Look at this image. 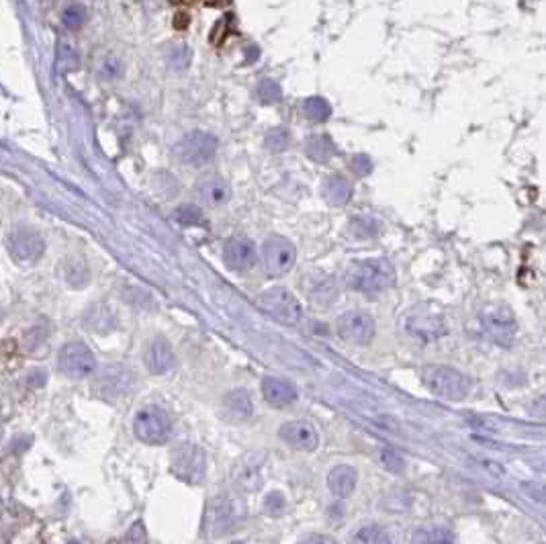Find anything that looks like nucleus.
I'll return each instance as SVG.
<instances>
[{
	"label": "nucleus",
	"mask_w": 546,
	"mask_h": 544,
	"mask_svg": "<svg viewBox=\"0 0 546 544\" xmlns=\"http://www.w3.org/2000/svg\"><path fill=\"white\" fill-rule=\"evenodd\" d=\"M344 279L352 291L368 297H377L378 293L393 287L395 268L385 258H366V260H356L350 264Z\"/></svg>",
	"instance_id": "1"
},
{
	"label": "nucleus",
	"mask_w": 546,
	"mask_h": 544,
	"mask_svg": "<svg viewBox=\"0 0 546 544\" xmlns=\"http://www.w3.org/2000/svg\"><path fill=\"white\" fill-rule=\"evenodd\" d=\"M245 507L238 497H231L227 493L217 495L209 502L207 514H205V532L211 538H221L236 530L244 522Z\"/></svg>",
	"instance_id": "2"
},
{
	"label": "nucleus",
	"mask_w": 546,
	"mask_h": 544,
	"mask_svg": "<svg viewBox=\"0 0 546 544\" xmlns=\"http://www.w3.org/2000/svg\"><path fill=\"white\" fill-rule=\"evenodd\" d=\"M424 383L430 393L440 399H446V401H463L469 397L472 389L469 376L452 366H444V364L428 366L424 371Z\"/></svg>",
	"instance_id": "3"
},
{
	"label": "nucleus",
	"mask_w": 546,
	"mask_h": 544,
	"mask_svg": "<svg viewBox=\"0 0 546 544\" xmlns=\"http://www.w3.org/2000/svg\"><path fill=\"white\" fill-rule=\"evenodd\" d=\"M133 432L141 442L158 446V444H164L170 440L172 422L164 410L150 405V407H144L141 412H137L133 419Z\"/></svg>",
	"instance_id": "4"
},
{
	"label": "nucleus",
	"mask_w": 546,
	"mask_h": 544,
	"mask_svg": "<svg viewBox=\"0 0 546 544\" xmlns=\"http://www.w3.org/2000/svg\"><path fill=\"white\" fill-rule=\"evenodd\" d=\"M336 332L344 342L356 344V346H368L375 334H377V323L371 313L362 309H352L339 316L336 321Z\"/></svg>",
	"instance_id": "5"
},
{
	"label": "nucleus",
	"mask_w": 546,
	"mask_h": 544,
	"mask_svg": "<svg viewBox=\"0 0 546 544\" xmlns=\"http://www.w3.org/2000/svg\"><path fill=\"white\" fill-rule=\"evenodd\" d=\"M207 458L201 446L182 444L172 452V473L185 483H201L205 479Z\"/></svg>",
	"instance_id": "6"
},
{
	"label": "nucleus",
	"mask_w": 546,
	"mask_h": 544,
	"mask_svg": "<svg viewBox=\"0 0 546 544\" xmlns=\"http://www.w3.org/2000/svg\"><path fill=\"white\" fill-rule=\"evenodd\" d=\"M260 305L274 319L286 325H297L301 321L303 309L297 297L283 287H274L260 295Z\"/></svg>",
	"instance_id": "7"
},
{
	"label": "nucleus",
	"mask_w": 546,
	"mask_h": 544,
	"mask_svg": "<svg viewBox=\"0 0 546 544\" xmlns=\"http://www.w3.org/2000/svg\"><path fill=\"white\" fill-rule=\"evenodd\" d=\"M217 150V139L205 132H190L187 133L174 148V154L180 162L189 166H201L213 158Z\"/></svg>",
	"instance_id": "8"
},
{
	"label": "nucleus",
	"mask_w": 546,
	"mask_h": 544,
	"mask_svg": "<svg viewBox=\"0 0 546 544\" xmlns=\"http://www.w3.org/2000/svg\"><path fill=\"white\" fill-rule=\"evenodd\" d=\"M59 371L70 378H84L96 371V358L88 346L80 342H70L59 350L57 357Z\"/></svg>",
	"instance_id": "9"
},
{
	"label": "nucleus",
	"mask_w": 546,
	"mask_h": 544,
	"mask_svg": "<svg viewBox=\"0 0 546 544\" xmlns=\"http://www.w3.org/2000/svg\"><path fill=\"white\" fill-rule=\"evenodd\" d=\"M297 260V250L284 238H268L262 245V262L264 270L270 277H281L284 272H289L293 268V264Z\"/></svg>",
	"instance_id": "10"
},
{
	"label": "nucleus",
	"mask_w": 546,
	"mask_h": 544,
	"mask_svg": "<svg viewBox=\"0 0 546 544\" xmlns=\"http://www.w3.org/2000/svg\"><path fill=\"white\" fill-rule=\"evenodd\" d=\"M6 248H8V254L15 262L31 264L37 262L41 258L45 244H43L37 231L27 229V227H17V229L11 231Z\"/></svg>",
	"instance_id": "11"
},
{
	"label": "nucleus",
	"mask_w": 546,
	"mask_h": 544,
	"mask_svg": "<svg viewBox=\"0 0 546 544\" xmlns=\"http://www.w3.org/2000/svg\"><path fill=\"white\" fill-rule=\"evenodd\" d=\"M133 385V373L129 369L121 366V364H113L103 369L96 375L95 383H93V391L103 399H119L123 395L129 393Z\"/></svg>",
	"instance_id": "12"
},
{
	"label": "nucleus",
	"mask_w": 546,
	"mask_h": 544,
	"mask_svg": "<svg viewBox=\"0 0 546 544\" xmlns=\"http://www.w3.org/2000/svg\"><path fill=\"white\" fill-rule=\"evenodd\" d=\"M281 440L286 442L291 448L303 452H313L320 446V434L315 426L307 419H293L281 426L279 430Z\"/></svg>",
	"instance_id": "13"
},
{
	"label": "nucleus",
	"mask_w": 546,
	"mask_h": 544,
	"mask_svg": "<svg viewBox=\"0 0 546 544\" xmlns=\"http://www.w3.org/2000/svg\"><path fill=\"white\" fill-rule=\"evenodd\" d=\"M223 258H226V264L231 270H238V272L250 270L256 264V245L252 240L242 238V236L231 238L226 244Z\"/></svg>",
	"instance_id": "14"
},
{
	"label": "nucleus",
	"mask_w": 546,
	"mask_h": 544,
	"mask_svg": "<svg viewBox=\"0 0 546 544\" xmlns=\"http://www.w3.org/2000/svg\"><path fill=\"white\" fill-rule=\"evenodd\" d=\"M485 325L493 340L501 346H509L516 336V319L509 307H493L485 311Z\"/></svg>",
	"instance_id": "15"
},
{
	"label": "nucleus",
	"mask_w": 546,
	"mask_h": 544,
	"mask_svg": "<svg viewBox=\"0 0 546 544\" xmlns=\"http://www.w3.org/2000/svg\"><path fill=\"white\" fill-rule=\"evenodd\" d=\"M262 395L272 407H286L297 401V387L286 378L266 376L262 381Z\"/></svg>",
	"instance_id": "16"
},
{
	"label": "nucleus",
	"mask_w": 546,
	"mask_h": 544,
	"mask_svg": "<svg viewBox=\"0 0 546 544\" xmlns=\"http://www.w3.org/2000/svg\"><path fill=\"white\" fill-rule=\"evenodd\" d=\"M356 483L358 473L350 465H338V467H334V469L330 470V475H327V487L339 499L350 497L354 493V489H356Z\"/></svg>",
	"instance_id": "17"
},
{
	"label": "nucleus",
	"mask_w": 546,
	"mask_h": 544,
	"mask_svg": "<svg viewBox=\"0 0 546 544\" xmlns=\"http://www.w3.org/2000/svg\"><path fill=\"white\" fill-rule=\"evenodd\" d=\"M176 358L166 340H153L146 352V366L153 375H164L174 366Z\"/></svg>",
	"instance_id": "18"
},
{
	"label": "nucleus",
	"mask_w": 546,
	"mask_h": 544,
	"mask_svg": "<svg viewBox=\"0 0 546 544\" xmlns=\"http://www.w3.org/2000/svg\"><path fill=\"white\" fill-rule=\"evenodd\" d=\"M197 192L201 197V201L209 207H219L229 201L231 197V188L227 185L226 180L221 176H205L199 187H197Z\"/></svg>",
	"instance_id": "19"
},
{
	"label": "nucleus",
	"mask_w": 546,
	"mask_h": 544,
	"mask_svg": "<svg viewBox=\"0 0 546 544\" xmlns=\"http://www.w3.org/2000/svg\"><path fill=\"white\" fill-rule=\"evenodd\" d=\"M223 413H226L227 419L231 422H245L252 417L254 413V403H252V397L244 389H238V391H231L229 395H226L223 399Z\"/></svg>",
	"instance_id": "20"
},
{
	"label": "nucleus",
	"mask_w": 546,
	"mask_h": 544,
	"mask_svg": "<svg viewBox=\"0 0 546 544\" xmlns=\"http://www.w3.org/2000/svg\"><path fill=\"white\" fill-rule=\"evenodd\" d=\"M321 192H323V199H325L330 205L342 207L346 205V203L350 201V197H352V185H350V180H348L346 176H342V174H332V176L325 178Z\"/></svg>",
	"instance_id": "21"
},
{
	"label": "nucleus",
	"mask_w": 546,
	"mask_h": 544,
	"mask_svg": "<svg viewBox=\"0 0 546 544\" xmlns=\"http://www.w3.org/2000/svg\"><path fill=\"white\" fill-rule=\"evenodd\" d=\"M260 461H256V456H245L238 463V467L233 470V479L238 483V487L242 489H256L260 485Z\"/></svg>",
	"instance_id": "22"
},
{
	"label": "nucleus",
	"mask_w": 546,
	"mask_h": 544,
	"mask_svg": "<svg viewBox=\"0 0 546 544\" xmlns=\"http://www.w3.org/2000/svg\"><path fill=\"white\" fill-rule=\"evenodd\" d=\"M350 544H393V538L385 526L364 524L352 534Z\"/></svg>",
	"instance_id": "23"
},
{
	"label": "nucleus",
	"mask_w": 546,
	"mask_h": 544,
	"mask_svg": "<svg viewBox=\"0 0 546 544\" xmlns=\"http://www.w3.org/2000/svg\"><path fill=\"white\" fill-rule=\"evenodd\" d=\"M412 544H456L454 534L442 526H422L412 536Z\"/></svg>",
	"instance_id": "24"
},
{
	"label": "nucleus",
	"mask_w": 546,
	"mask_h": 544,
	"mask_svg": "<svg viewBox=\"0 0 546 544\" xmlns=\"http://www.w3.org/2000/svg\"><path fill=\"white\" fill-rule=\"evenodd\" d=\"M303 113H305V117H307L309 121H313V123H323V121L330 119L332 107H330V103H327L325 98H321V96H309V98H305V103H303Z\"/></svg>",
	"instance_id": "25"
},
{
	"label": "nucleus",
	"mask_w": 546,
	"mask_h": 544,
	"mask_svg": "<svg viewBox=\"0 0 546 544\" xmlns=\"http://www.w3.org/2000/svg\"><path fill=\"white\" fill-rule=\"evenodd\" d=\"M305 151H307V156H309L311 160L323 164V162H327V160L334 156V146H332V141H330L327 137L315 135V137H309V139H307Z\"/></svg>",
	"instance_id": "26"
},
{
	"label": "nucleus",
	"mask_w": 546,
	"mask_h": 544,
	"mask_svg": "<svg viewBox=\"0 0 546 544\" xmlns=\"http://www.w3.org/2000/svg\"><path fill=\"white\" fill-rule=\"evenodd\" d=\"M62 268H64V281L74 284V287H82L88 281V268H86L84 260L68 258V260H64Z\"/></svg>",
	"instance_id": "27"
},
{
	"label": "nucleus",
	"mask_w": 546,
	"mask_h": 544,
	"mask_svg": "<svg viewBox=\"0 0 546 544\" xmlns=\"http://www.w3.org/2000/svg\"><path fill=\"white\" fill-rule=\"evenodd\" d=\"M256 96H258V100L262 103V105H274V103H279L281 100V96H283V91H281V86L274 82V80H260L258 82V86H256Z\"/></svg>",
	"instance_id": "28"
},
{
	"label": "nucleus",
	"mask_w": 546,
	"mask_h": 544,
	"mask_svg": "<svg viewBox=\"0 0 546 544\" xmlns=\"http://www.w3.org/2000/svg\"><path fill=\"white\" fill-rule=\"evenodd\" d=\"M289 141H291L289 132H286L284 127H274V129H270L268 135H266L264 146H266V150L268 151L279 154V151H284L289 148Z\"/></svg>",
	"instance_id": "29"
},
{
	"label": "nucleus",
	"mask_w": 546,
	"mask_h": 544,
	"mask_svg": "<svg viewBox=\"0 0 546 544\" xmlns=\"http://www.w3.org/2000/svg\"><path fill=\"white\" fill-rule=\"evenodd\" d=\"M172 217H174V221H178V224H182V226H197V224H201V219H203L201 211L194 205L178 207Z\"/></svg>",
	"instance_id": "30"
},
{
	"label": "nucleus",
	"mask_w": 546,
	"mask_h": 544,
	"mask_svg": "<svg viewBox=\"0 0 546 544\" xmlns=\"http://www.w3.org/2000/svg\"><path fill=\"white\" fill-rule=\"evenodd\" d=\"M86 19V8L82 6V4H70V6H66V11H64V15H62V21H64V25L66 27H70V29H78L82 23Z\"/></svg>",
	"instance_id": "31"
},
{
	"label": "nucleus",
	"mask_w": 546,
	"mask_h": 544,
	"mask_svg": "<svg viewBox=\"0 0 546 544\" xmlns=\"http://www.w3.org/2000/svg\"><path fill=\"white\" fill-rule=\"evenodd\" d=\"M381 463L389 473H403V469H405V458L393 448H383L381 451Z\"/></svg>",
	"instance_id": "32"
},
{
	"label": "nucleus",
	"mask_w": 546,
	"mask_h": 544,
	"mask_svg": "<svg viewBox=\"0 0 546 544\" xmlns=\"http://www.w3.org/2000/svg\"><path fill=\"white\" fill-rule=\"evenodd\" d=\"M190 62V52L187 45H174V50H170L168 54V64L172 68H176V70H182V68H187Z\"/></svg>",
	"instance_id": "33"
},
{
	"label": "nucleus",
	"mask_w": 546,
	"mask_h": 544,
	"mask_svg": "<svg viewBox=\"0 0 546 544\" xmlns=\"http://www.w3.org/2000/svg\"><path fill=\"white\" fill-rule=\"evenodd\" d=\"M350 170H352V174L354 176H366V174H371V170H373V162H371V158L368 156H364V154H356V156H352V160H350Z\"/></svg>",
	"instance_id": "34"
},
{
	"label": "nucleus",
	"mask_w": 546,
	"mask_h": 544,
	"mask_svg": "<svg viewBox=\"0 0 546 544\" xmlns=\"http://www.w3.org/2000/svg\"><path fill=\"white\" fill-rule=\"evenodd\" d=\"M264 504H266V509H268L270 514H279L284 507V499L281 493H270Z\"/></svg>",
	"instance_id": "35"
},
{
	"label": "nucleus",
	"mask_w": 546,
	"mask_h": 544,
	"mask_svg": "<svg viewBox=\"0 0 546 544\" xmlns=\"http://www.w3.org/2000/svg\"><path fill=\"white\" fill-rule=\"evenodd\" d=\"M299 544H338L334 538L330 536H323V534H309L305 536Z\"/></svg>",
	"instance_id": "36"
},
{
	"label": "nucleus",
	"mask_w": 546,
	"mask_h": 544,
	"mask_svg": "<svg viewBox=\"0 0 546 544\" xmlns=\"http://www.w3.org/2000/svg\"><path fill=\"white\" fill-rule=\"evenodd\" d=\"M187 25H189V15H185V13H182V15H176V21H174V27H176V29H185Z\"/></svg>",
	"instance_id": "37"
}]
</instances>
